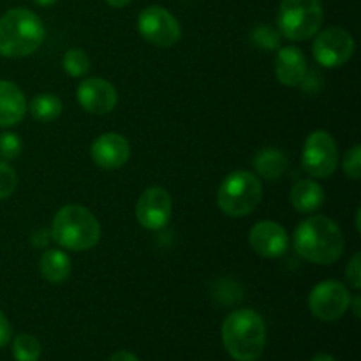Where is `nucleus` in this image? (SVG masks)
<instances>
[{"label":"nucleus","instance_id":"f257e3e1","mask_svg":"<svg viewBox=\"0 0 361 361\" xmlns=\"http://www.w3.org/2000/svg\"><path fill=\"white\" fill-rule=\"evenodd\" d=\"M296 254L314 264H334L344 254L345 238L341 226L326 215H310L300 222L293 236Z\"/></svg>","mask_w":361,"mask_h":361},{"label":"nucleus","instance_id":"f03ea898","mask_svg":"<svg viewBox=\"0 0 361 361\" xmlns=\"http://www.w3.org/2000/svg\"><path fill=\"white\" fill-rule=\"evenodd\" d=\"M222 344L235 361H257L267 345V324L252 309H238L222 323Z\"/></svg>","mask_w":361,"mask_h":361},{"label":"nucleus","instance_id":"7ed1b4c3","mask_svg":"<svg viewBox=\"0 0 361 361\" xmlns=\"http://www.w3.org/2000/svg\"><path fill=\"white\" fill-rule=\"evenodd\" d=\"M46 28L41 18L30 9L14 7L0 18V55L23 59L41 48Z\"/></svg>","mask_w":361,"mask_h":361},{"label":"nucleus","instance_id":"20e7f679","mask_svg":"<svg viewBox=\"0 0 361 361\" xmlns=\"http://www.w3.org/2000/svg\"><path fill=\"white\" fill-rule=\"evenodd\" d=\"M51 240L62 249L83 252L101 240V224L97 217L83 204H66L55 214L51 222Z\"/></svg>","mask_w":361,"mask_h":361},{"label":"nucleus","instance_id":"39448f33","mask_svg":"<svg viewBox=\"0 0 361 361\" xmlns=\"http://www.w3.org/2000/svg\"><path fill=\"white\" fill-rule=\"evenodd\" d=\"M263 200V183L254 173L238 169L222 180L217 192V204L228 217H245Z\"/></svg>","mask_w":361,"mask_h":361},{"label":"nucleus","instance_id":"423d86ee","mask_svg":"<svg viewBox=\"0 0 361 361\" xmlns=\"http://www.w3.org/2000/svg\"><path fill=\"white\" fill-rule=\"evenodd\" d=\"M323 16L321 0H282L277 13L279 32L293 42L307 41L319 32Z\"/></svg>","mask_w":361,"mask_h":361},{"label":"nucleus","instance_id":"0eeeda50","mask_svg":"<svg viewBox=\"0 0 361 361\" xmlns=\"http://www.w3.org/2000/svg\"><path fill=\"white\" fill-rule=\"evenodd\" d=\"M338 166V147L326 130H314L305 140L302 168L312 178H330Z\"/></svg>","mask_w":361,"mask_h":361},{"label":"nucleus","instance_id":"6e6552de","mask_svg":"<svg viewBox=\"0 0 361 361\" xmlns=\"http://www.w3.org/2000/svg\"><path fill=\"white\" fill-rule=\"evenodd\" d=\"M351 291L341 281H323L309 295V309L316 319L324 323L338 321L351 305Z\"/></svg>","mask_w":361,"mask_h":361},{"label":"nucleus","instance_id":"1a4fd4ad","mask_svg":"<svg viewBox=\"0 0 361 361\" xmlns=\"http://www.w3.org/2000/svg\"><path fill=\"white\" fill-rule=\"evenodd\" d=\"M356 42L351 32L342 27H331L317 32L312 44L314 59L326 69H338L353 59Z\"/></svg>","mask_w":361,"mask_h":361},{"label":"nucleus","instance_id":"9d476101","mask_svg":"<svg viewBox=\"0 0 361 361\" xmlns=\"http://www.w3.org/2000/svg\"><path fill=\"white\" fill-rule=\"evenodd\" d=\"M137 32L150 44L171 48L182 39L180 21L161 6L145 7L137 16Z\"/></svg>","mask_w":361,"mask_h":361},{"label":"nucleus","instance_id":"9b49d317","mask_svg":"<svg viewBox=\"0 0 361 361\" xmlns=\"http://www.w3.org/2000/svg\"><path fill=\"white\" fill-rule=\"evenodd\" d=\"M134 214H136L137 222L145 229L159 231V229L166 228L168 222L171 221V196H169V192L164 187H148V189H145L141 192Z\"/></svg>","mask_w":361,"mask_h":361},{"label":"nucleus","instance_id":"f8f14e48","mask_svg":"<svg viewBox=\"0 0 361 361\" xmlns=\"http://www.w3.org/2000/svg\"><path fill=\"white\" fill-rule=\"evenodd\" d=\"M76 99L81 108L92 115H108L116 108V88L104 78H87L76 88Z\"/></svg>","mask_w":361,"mask_h":361},{"label":"nucleus","instance_id":"ddd939ff","mask_svg":"<svg viewBox=\"0 0 361 361\" xmlns=\"http://www.w3.org/2000/svg\"><path fill=\"white\" fill-rule=\"evenodd\" d=\"M249 243L257 256L275 259L288 252L289 235L279 222L259 221L250 229Z\"/></svg>","mask_w":361,"mask_h":361},{"label":"nucleus","instance_id":"4468645a","mask_svg":"<svg viewBox=\"0 0 361 361\" xmlns=\"http://www.w3.org/2000/svg\"><path fill=\"white\" fill-rule=\"evenodd\" d=\"M90 157L101 169H120L130 157V145L122 134L104 133L90 147Z\"/></svg>","mask_w":361,"mask_h":361},{"label":"nucleus","instance_id":"2eb2a0df","mask_svg":"<svg viewBox=\"0 0 361 361\" xmlns=\"http://www.w3.org/2000/svg\"><path fill=\"white\" fill-rule=\"evenodd\" d=\"M309 66L307 56L298 46H284L275 56V78L284 87H298L303 83Z\"/></svg>","mask_w":361,"mask_h":361},{"label":"nucleus","instance_id":"dca6fc26","mask_svg":"<svg viewBox=\"0 0 361 361\" xmlns=\"http://www.w3.org/2000/svg\"><path fill=\"white\" fill-rule=\"evenodd\" d=\"M23 90L9 80H0V127H14L27 115Z\"/></svg>","mask_w":361,"mask_h":361},{"label":"nucleus","instance_id":"f3484780","mask_svg":"<svg viewBox=\"0 0 361 361\" xmlns=\"http://www.w3.org/2000/svg\"><path fill=\"white\" fill-rule=\"evenodd\" d=\"M289 201L293 208L300 214L312 215L323 207L324 203V189L316 182V180H298L291 187L289 192Z\"/></svg>","mask_w":361,"mask_h":361},{"label":"nucleus","instance_id":"a211bd4d","mask_svg":"<svg viewBox=\"0 0 361 361\" xmlns=\"http://www.w3.org/2000/svg\"><path fill=\"white\" fill-rule=\"evenodd\" d=\"M288 155L277 148H263L254 157V169L257 173V178L268 180V182H275L284 176L288 171Z\"/></svg>","mask_w":361,"mask_h":361},{"label":"nucleus","instance_id":"6ab92c4d","mask_svg":"<svg viewBox=\"0 0 361 361\" xmlns=\"http://www.w3.org/2000/svg\"><path fill=\"white\" fill-rule=\"evenodd\" d=\"M39 270L44 281L62 284L71 275V259L62 249H46L39 261Z\"/></svg>","mask_w":361,"mask_h":361},{"label":"nucleus","instance_id":"aec40b11","mask_svg":"<svg viewBox=\"0 0 361 361\" xmlns=\"http://www.w3.org/2000/svg\"><path fill=\"white\" fill-rule=\"evenodd\" d=\"M62 109L63 106L59 95L48 94V92L35 95L30 101V104H28L30 115L42 123H49L59 118L62 115Z\"/></svg>","mask_w":361,"mask_h":361},{"label":"nucleus","instance_id":"412c9836","mask_svg":"<svg viewBox=\"0 0 361 361\" xmlns=\"http://www.w3.org/2000/svg\"><path fill=\"white\" fill-rule=\"evenodd\" d=\"M41 353V342L34 335L21 334L13 341V356L16 361H39Z\"/></svg>","mask_w":361,"mask_h":361},{"label":"nucleus","instance_id":"4be33fe9","mask_svg":"<svg viewBox=\"0 0 361 361\" xmlns=\"http://www.w3.org/2000/svg\"><path fill=\"white\" fill-rule=\"evenodd\" d=\"M62 67L69 76L83 78L90 71V59L81 48H71L63 55Z\"/></svg>","mask_w":361,"mask_h":361},{"label":"nucleus","instance_id":"5701e85b","mask_svg":"<svg viewBox=\"0 0 361 361\" xmlns=\"http://www.w3.org/2000/svg\"><path fill=\"white\" fill-rule=\"evenodd\" d=\"M252 42L264 49H277L281 46V34L268 25H257L250 34Z\"/></svg>","mask_w":361,"mask_h":361},{"label":"nucleus","instance_id":"b1692460","mask_svg":"<svg viewBox=\"0 0 361 361\" xmlns=\"http://www.w3.org/2000/svg\"><path fill=\"white\" fill-rule=\"evenodd\" d=\"M21 148H23V143L18 134L9 133V130L0 134V159L2 161H13V159L20 157Z\"/></svg>","mask_w":361,"mask_h":361},{"label":"nucleus","instance_id":"393cba45","mask_svg":"<svg viewBox=\"0 0 361 361\" xmlns=\"http://www.w3.org/2000/svg\"><path fill=\"white\" fill-rule=\"evenodd\" d=\"M18 187V175L13 166L6 161H0V200H7L13 196Z\"/></svg>","mask_w":361,"mask_h":361},{"label":"nucleus","instance_id":"a878e982","mask_svg":"<svg viewBox=\"0 0 361 361\" xmlns=\"http://www.w3.org/2000/svg\"><path fill=\"white\" fill-rule=\"evenodd\" d=\"M342 169H344V173L351 180H360V176H361V147L360 145H355L353 148H349L348 154L344 155V161H342Z\"/></svg>","mask_w":361,"mask_h":361},{"label":"nucleus","instance_id":"bb28decb","mask_svg":"<svg viewBox=\"0 0 361 361\" xmlns=\"http://www.w3.org/2000/svg\"><path fill=\"white\" fill-rule=\"evenodd\" d=\"M345 279H348V284L351 286L355 291L361 289V254L356 252L355 256L349 261L348 268H345Z\"/></svg>","mask_w":361,"mask_h":361},{"label":"nucleus","instance_id":"cd10ccee","mask_svg":"<svg viewBox=\"0 0 361 361\" xmlns=\"http://www.w3.org/2000/svg\"><path fill=\"white\" fill-rule=\"evenodd\" d=\"M11 338H13V328H11V323L6 314L0 310V349L6 348L11 342Z\"/></svg>","mask_w":361,"mask_h":361},{"label":"nucleus","instance_id":"c85d7f7f","mask_svg":"<svg viewBox=\"0 0 361 361\" xmlns=\"http://www.w3.org/2000/svg\"><path fill=\"white\" fill-rule=\"evenodd\" d=\"M49 240H51V233L48 229H37L32 233V245L37 249H48Z\"/></svg>","mask_w":361,"mask_h":361},{"label":"nucleus","instance_id":"c756f323","mask_svg":"<svg viewBox=\"0 0 361 361\" xmlns=\"http://www.w3.org/2000/svg\"><path fill=\"white\" fill-rule=\"evenodd\" d=\"M108 361H140L137 356L130 351H116Z\"/></svg>","mask_w":361,"mask_h":361},{"label":"nucleus","instance_id":"7c9ffc66","mask_svg":"<svg viewBox=\"0 0 361 361\" xmlns=\"http://www.w3.org/2000/svg\"><path fill=\"white\" fill-rule=\"evenodd\" d=\"M360 305H361V296L356 293V295L351 298V305H349V309H353V312H355V317H360Z\"/></svg>","mask_w":361,"mask_h":361},{"label":"nucleus","instance_id":"2f4dec72","mask_svg":"<svg viewBox=\"0 0 361 361\" xmlns=\"http://www.w3.org/2000/svg\"><path fill=\"white\" fill-rule=\"evenodd\" d=\"M104 2L108 4V6L115 7V9H122V7L129 6V4L133 2V0H104Z\"/></svg>","mask_w":361,"mask_h":361},{"label":"nucleus","instance_id":"473e14b6","mask_svg":"<svg viewBox=\"0 0 361 361\" xmlns=\"http://www.w3.org/2000/svg\"><path fill=\"white\" fill-rule=\"evenodd\" d=\"M312 361H337L331 355H326V353H319L312 358Z\"/></svg>","mask_w":361,"mask_h":361},{"label":"nucleus","instance_id":"72a5a7b5","mask_svg":"<svg viewBox=\"0 0 361 361\" xmlns=\"http://www.w3.org/2000/svg\"><path fill=\"white\" fill-rule=\"evenodd\" d=\"M32 2L37 4V6H41V7H49V6H53V4L59 2V0H32Z\"/></svg>","mask_w":361,"mask_h":361},{"label":"nucleus","instance_id":"f704fd0d","mask_svg":"<svg viewBox=\"0 0 361 361\" xmlns=\"http://www.w3.org/2000/svg\"><path fill=\"white\" fill-rule=\"evenodd\" d=\"M356 229H358V233L361 231V226H360V210L356 212Z\"/></svg>","mask_w":361,"mask_h":361}]
</instances>
